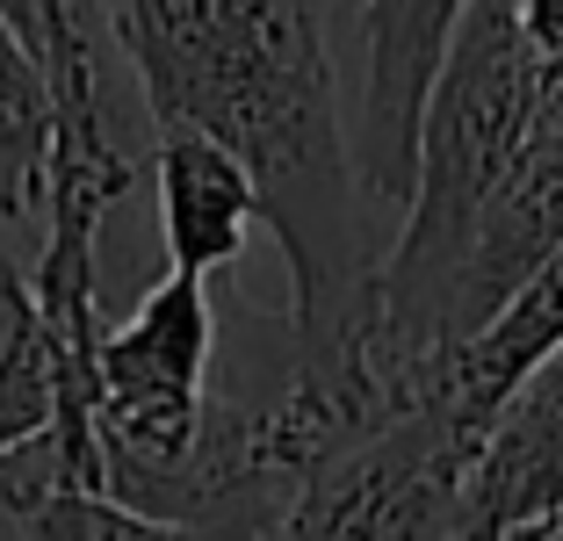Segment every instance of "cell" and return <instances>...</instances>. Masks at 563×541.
I'll list each match as a JSON object with an SVG mask.
<instances>
[{
	"label": "cell",
	"instance_id": "1",
	"mask_svg": "<svg viewBox=\"0 0 563 541\" xmlns=\"http://www.w3.org/2000/svg\"><path fill=\"white\" fill-rule=\"evenodd\" d=\"M117 44L159 131L239 152L289 267V325L318 376H368L383 246L354 180L332 0H117Z\"/></svg>",
	"mask_w": 563,
	"mask_h": 541
},
{
	"label": "cell",
	"instance_id": "2",
	"mask_svg": "<svg viewBox=\"0 0 563 541\" xmlns=\"http://www.w3.org/2000/svg\"><path fill=\"white\" fill-rule=\"evenodd\" d=\"M224 311L202 275L166 267L123 325L101 332L95 354V455L101 492L123 506L174 520L202 448L210 368Z\"/></svg>",
	"mask_w": 563,
	"mask_h": 541
},
{
	"label": "cell",
	"instance_id": "3",
	"mask_svg": "<svg viewBox=\"0 0 563 541\" xmlns=\"http://www.w3.org/2000/svg\"><path fill=\"white\" fill-rule=\"evenodd\" d=\"M477 448L448 390L383 411L297 476L275 541H463Z\"/></svg>",
	"mask_w": 563,
	"mask_h": 541
},
{
	"label": "cell",
	"instance_id": "4",
	"mask_svg": "<svg viewBox=\"0 0 563 541\" xmlns=\"http://www.w3.org/2000/svg\"><path fill=\"white\" fill-rule=\"evenodd\" d=\"M463 0H362V101H354V180L368 210L405 217L419 159V115L441 73Z\"/></svg>",
	"mask_w": 563,
	"mask_h": 541
},
{
	"label": "cell",
	"instance_id": "5",
	"mask_svg": "<svg viewBox=\"0 0 563 541\" xmlns=\"http://www.w3.org/2000/svg\"><path fill=\"white\" fill-rule=\"evenodd\" d=\"M563 512V346L534 361L506 405L470 470V512L463 534L477 541H528Z\"/></svg>",
	"mask_w": 563,
	"mask_h": 541
},
{
	"label": "cell",
	"instance_id": "6",
	"mask_svg": "<svg viewBox=\"0 0 563 541\" xmlns=\"http://www.w3.org/2000/svg\"><path fill=\"white\" fill-rule=\"evenodd\" d=\"M159 239L166 267L210 281L217 267L232 275L246 253V231L261 224V188L246 159L224 152L202 131H159Z\"/></svg>",
	"mask_w": 563,
	"mask_h": 541
},
{
	"label": "cell",
	"instance_id": "7",
	"mask_svg": "<svg viewBox=\"0 0 563 541\" xmlns=\"http://www.w3.org/2000/svg\"><path fill=\"white\" fill-rule=\"evenodd\" d=\"M556 346H563V246L520 281V296L463 346V354L448 361V397H455V411H463L477 433H492L498 405H506V397L528 383L534 361H549Z\"/></svg>",
	"mask_w": 563,
	"mask_h": 541
},
{
	"label": "cell",
	"instance_id": "8",
	"mask_svg": "<svg viewBox=\"0 0 563 541\" xmlns=\"http://www.w3.org/2000/svg\"><path fill=\"white\" fill-rule=\"evenodd\" d=\"M51 433V340L36 311V281L0 253V462Z\"/></svg>",
	"mask_w": 563,
	"mask_h": 541
},
{
	"label": "cell",
	"instance_id": "9",
	"mask_svg": "<svg viewBox=\"0 0 563 541\" xmlns=\"http://www.w3.org/2000/svg\"><path fill=\"white\" fill-rule=\"evenodd\" d=\"M8 520L36 527L51 541H217L202 527L152 520V512L123 506L109 492H22V498H8Z\"/></svg>",
	"mask_w": 563,
	"mask_h": 541
},
{
	"label": "cell",
	"instance_id": "10",
	"mask_svg": "<svg viewBox=\"0 0 563 541\" xmlns=\"http://www.w3.org/2000/svg\"><path fill=\"white\" fill-rule=\"evenodd\" d=\"M0 22L30 44L36 66H58V58H73V51L101 44L95 36V15H87V0H0Z\"/></svg>",
	"mask_w": 563,
	"mask_h": 541
},
{
	"label": "cell",
	"instance_id": "11",
	"mask_svg": "<svg viewBox=\"0 0 563 541\" xmlns=\"http://www.w3.org/2000/svg\"><path fill=\"white\" fill-rule=\"evenodd\" d=\"M520 30H528V44L542 51L549 66H563V0H514Z\"/></svg>",
	"mask_w": 563,
	"mask_h": 541
},
{
	"label": "cell",
	"instance_id": "12",
	"mask_svg": "<svg viewBox=\"0 0 563 541\" xmlns=\"http://www.w3.org/2000/svg\"><path fill=\"white\" fill-rule=\"evenodd\" d=\"M528 541H563V512H556V520H549V527H534Z\"/></svg>",
	"mask_w": 563,
	"mask_h": 541
},
{
	"label": "cell",
	"instance_id": "13",
	"mask_svg": "<svg viewBox=\"0 0 563 541\" xmlns=\"http://www.w3.org/2000/svg\"><path fill=\"white\" fill-rule=\"evenodd\" d=\"M22 541H51V534H36V527H22Z\"/></svg>",
	"mask_w": 563,
	"mask_h": 541
},
{
	"label": "cell",
	"instance_id": "14",
	"mask_svg": "<svg viewBox=\"0 0 563 541\" xmlns=\"http://www.w3.org/2000/svg\"><path fill=\"white\" fill-rule=\"evenodd\" d=\"M463 541H477V534H463Z\"/></svg>",
	"mask_w": 563,
	"mask_h": 541
}]
</instances>
